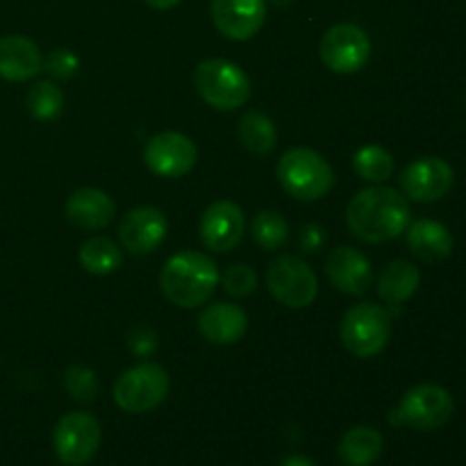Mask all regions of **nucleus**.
I'll return each instance as SVG.
<instances>
[{
    "label": "nucleus",
    "mask_w": 466,
    "mask_h": 466,
    "mask_svg": "<svg viewBox=\"0 0 466 466\" xmlns=\"http://www.w3.org/2000/svg\"><path fill=\"white\" fill-rule=\"evenodd\" d=\"M218 280H221L226 294L232 299H246L258 289V273L246 264H235V267L226 268V273Z\"/></svg>",
    "instance_id": "nucleus-29"
},
{
    "label": "nucleus",
    "mask_w": 466,
    "mask_h": 466,
    "mask_svg": "<svg viewBox=\"0 0 466 466\" xmlns=\"http://www.w3.org/2000/svg\"><path fill=\"white\" fill-rule=\"evenodd\" d=\"M278 180L282 189L296 200L312 203L323 198L335 187V173L323 155L312 148H291L278 162Z\"/></svg>",
    "instance_id": "nucleus-3"
},
{
    "label": "nucleus",
    "mask_w": 466,
    "mask_h": 466,
    "mask_svg": "<svg viewBox=\"0 0 466 466\" xmlns=\"http://www.w3.org/2000/svg\"><path fill=\"white\" fill-rule=\"evenodd\" d=\"M237 135H239L241 146H244L248 153L258 155V157H264V155H268L276 148V126H273V121L267 114L258 112V109H250V112H246L244 116H241Z\"/></svg>",
    "instance_id": "nucleus-23"
},
{
    "label": "nucleus",
    "mask_w": 466,
    "mask_h": 466,
    "mask_svg": "<svg viewBox=\"0 0 466 466\" xmlns=\"http://www.w3.org/2000/svg\"><path fill=\"white\" fill-rule=\"evenodd\" d=\"M44 71L39 46L21 35L0 39V77L9 82H27Z\"/></svg>",
    "instance_id": "nucleus-19"
},
{
    "label": "nucleus",
    "mask_w": 466,
    "mask_h": 466,
    "mask_svg": "<svg viewBox=\"0 0 466 466\" xmlns=\"http://www.w3.org/2000/svg\"><path fill=\"white\" fill-rule=\"evenodd\" d=\"M130 349L139 358H150L155 349H157V337H155V332L148 326H137L130 332Z\"/></svg>",
    "instance_id": "nucleus-31"
},
{
    "label": "nucleus",
    "mask_w": 466,
    "mask_h": 466,
    "mask_svg": "<svg viewBox=\"0 0 466 466\" xmlns=\"http://www.w3.org/2000/svg\"><path fill=\"white\" fill-rule=\"evenodd\" d=\"M408 246L419 259L428 264H440L451 258L455 239L449 228L432 218H419L408 226Z\"/></svg>",
    "instance_id": "nucleus-20"
},
{
    "label": "nucleus",
    "mask_w": 466,
    "mask_h": 466,
    "mask_svg": "<svg viewBox=\"0 0 466 466\" xmlns=\"http://www.w3.org/2000/svg\"><path fill=\"white\" fill-rule=\"evenodd\" d=\"M323 244H326V230L323 228L314 226V223L303 228V232H300V246H303L305 253H319V248Z\"/></svg>",
    "instance_id": "nucleus-32"
},
{
    "label": "nucleus",
    "mask_w": 466,
    "mask_h": 466,
    "mask_svg": "<svg viewBox=\"0 0 466 466\" xmlns=\"http://www.w3.org/2000/svg\"><path fill=\"white\" fill-rule=\"evenodd\" d=\"M346 223L360 241L385 244L403 235L412 223L410 200L391 187H369L353 196L346 209Z\"/></svg>",
    "instance_id": "nucleus-1"
},
{
    "label": "nucleus",
    "mask_w": 466,
    "mask_h": 466,
    "mask_svg": "<svg viewBox=\"0 0 466 466\" xmlns=\"http://www.w3.org/2000/svg\"><path fill=\"white\" fill-rule=\"evenodd\" d=\"M168 387V373L159 364L144 362L118 376L114 382V400L123 412L144 414L164 403Z\"/></svg>",
    "instance_id": "nucleus-7"
},
{
    "label": "nucleus",
    "mask_w": 466,
    "mask_h": 466,
    "mask_svg": "<svg viewBox=\"0 0 466 466\" xmlns=\"http://www.w3.org/2000/svg\"><path fill=\"white\" fill-rule=\"evenodd\" d=\"M212 21L226 39L248 41L267 23V0H212Z\"/></svg>",
    "instance_id": "nucleus-14"
},
{
    "label": "nucleus",
    "mask_w": 466,
    "mask_h": 466,
    "mask_svg": "<svg viewBox=\"0 0 466 466\" xmlns=\"http://www.w3.org/2000/svg\"><path fill=\"white\" fill-rule=\"evenodd\" d=\"M64 385H66V391L80 403H91L98 394V380H96V373L91 369L80 367H68L66 373H64Z\"/></svg>",
    "instance_id": "nucleus-28"
},
{
    "label": "nucleus",
    "mask_w": 466,
    "mask_h": 466,
    "mask_svg": "<svg viewBox=\"0 0 466 466\" xmlns=\"http://www.w3.org/2000/svg\"><path fill=\"white\" fill-rule=\"evenodd\" d=\"M27 112L36 121H53L64 112V94L57 85L44 80L27 91Z\"/></svg>",
    "instance_id": "nucleus-27"
},
{
    "label": "nucleus",
    "mask_w": 466,
    "mask_h": 466,
    "mask_svg": "<svg viewBox=\"0 0 466 466\" xmlns=\"http://www.w3.org/2000/svg\"><path fill=\"white\" fill-rule=\"evenodd\" d=\"M385 440L376 428L355 426L341 437L337 455L346 466H371L380 460Z\"/></svg>",
    "instance_id": "nucleus-22"
},
{
    "label": "nucleus",
    "mask_w": 466,
    "mask_h": 466,
    "mask_svg": "<svg viewBox=\"0 0 466 466\" xmlns=\"http://www.w3.org/2000/svg\"><path fill=\"white\" fill-rule=\"evenodd\" d=\"M103 431L96 417L86 412H68L59 419L53 432V449L59 462L66 466H82L98 453Z\"/></svg>",
    "instance_id": "nucleus-9"
},
{
    "label": "nucleus",
    "mask_w": 466,
    "mask_h": 466,
    "mask_svg": "<svg viewBox=\"0 0 466 466\" xmlns=\"http://www.w3.org/2000/svg\"><path fill=\"white\" fill-rule=\"evenodd\" d=\"M280 466H317V464H314L309 458H305V455H289V458L282 460Z\"/></svg>",
    "instance_id": "nucleus-33"
},
{
    "label": "nucleus",
    "mask_w": 466,
    "mask_h": 466,
    "mask_svg": "<svg viewBox=\"0 0 466 466\" xmlns=\"http://www.w3.org/2000/svg\"><path fill=\"white\" fill-rule=\"evenodd\" d=\"M146 167L159 177H182L198 162V148L194 141L182 132H159L150 137L144 148Z\"/></svg>",
    "instance_id": "nucleus-11"
},
{
    "label": "nucleus",
    "mask_w": 466,
    "mask_h": 466,
    "mask_svg": "<svg viewBox=\"0 0 466 466\" xmlns=\"http://www.w3.org/2000/svg\"><path fill=\"white\" fill-rule=\"evenodd\" d=\"M341 344L355 358H376L391 339V314L380 305H355L344 314L339 326Z\"/></svg>",
    "instance_id": "nucleus-6"
},
{
    "label": "nucleus",
    "mask_w": 466,
    "mask_h": 466,
    "mask_svg": "<svg viewBox=\"0 0 466 466\" xmlns=\"http://www.w3.org/2000/svg\"><path fill=\"white\" fill-rule=\"evenodd\" d=\"M455 412V400L446 387L435 382H423L412 387L400 399L399 408L391 410V426H410L414 431H437L446 426Z\"/></svg>",
    "instance_id": "nucleus-5"
},
{
    "label": "nucleus",
    "mask_w": 466,
    "mask_h": 466,
    "mask_svg": "<svg viewBox=\"0 0 466 466\" xmlns=\"http://www.w3.org/2000/svg\"><path fill=\"white\" fill-rule=\"evenodd\" d=\"M455 171L441 157H419L400 173L405 196L417 203H435L453 189Z\"/></svg>",
    "instance_id": "nucleus-12"
},
{
    "label": "nucleus",
    "mask_w": 466,
    "mask_h": 466,
    "mask_svg": "<svg viewBox=\"0 0 466 466\" xmlns=\"http://www.w3.org/2000/svg\"><path fill=\"white\" fill-rule=\"evenodd\" d=\"M353 168L364 182L382 185L394 176V157L382 146L369 144L353 155Z\"/></svg>",
    "instance_id": "nucleus-25"
},
{
    "label": "nucleus",
    "mask_w": 466,
    "mask_h": 466,
    "mask_svg": "<svg viewBox=\"0 0 466 466\" xmlns=\"http://www.w3.org/2000/svg\"><path fill=\"white\" fill-rule=\"evenodd\" d=\"M273 5H278V7H289L291 3H294V0H271Z\"/></svg>",
    "instance_id": "nucleus-35"
},
{
    "label": "nucleus",
    "mask_w": 466,
    "mask_h": 466,
    "mask_svg": "<svg viewBox=\"0 0 466 466\" xmlns=\"http://www.w3.org/2000/svg\"><path fill=\"white\" fill-rule=\"evenodd\" d=\"M80 264L86 273L109 276L123 264V250L107 237H91L80 246Z\"/></svg>",
    "instance_id": "nucleus-24"
},
{
    "label": "nucleus",
    "mask_w": 466,
    "mask_h": 466,
    "mask_svg": "<svg viewBox=\"0 0 466 466\" xmlns=\"http://www.w3.org/2000/svg\"><path fill=\"white\" fill-rule=\"evenodd\" d=\"M168 221L157 208H135L123 217L118 226V239L132 255H148L164 244Z\"/></svg>",
    "instance_id": "nucleus-15"
},
{
    "label": "nucleus",
    "mask_w": 466,
    "mask_h": 466,
    "mask_svg": "<svg viewBox=\"0 0 466 466\" xmlns=\"http://www.w3.org/2000/svg\"><path fill=\"white\" fill-rule=\"evenodd\" d=\"M419 285H421L419 268L412 262L396 259L382 268L380 278H378V294L390 308H400L417 294Z\"/></svg>",
    "instance_id": "nucleus-21"
},
{
    "label": "nucleus",
    "mask_w": 466,
    "mask_h": 466,
    "mask_svg": "<svg viewBox=\"0 0 466 466\" xmlns=\"http://www.w3.org/2000/svg\"><path fill=\"white\" fill-rule=\"evenodd\" d=\"M326 273L332 287L339 289L341 294L364 296L373 285L371 262L350 246H339V248L330 250L326 259Z\"/></svg>",
    "instance_id": "nucleus-16"
},
{
    "label": "nucleus",
    "mask_w": 466,
    "mask_h": 466,
    "mask_svg": "<svg viewBox=\"0 0 466 466\" xmlns=\"http://www.w3.org/2000/svg\"><path fill=\"white\" fill-rule=\"evenodd\" d=\"M64 214H66L68 223L82 228V230H103L116 217V203L105 191L85 187L68 196Z\"/></svg>",
    "instance_id": "nucleus-18"
},
{
    "label": "nucleus",
    "mask_w": 466,
    "mask_h": 466,
    "mask_svg": "<svg viewBox=\"0 0 466 466\" xmlns=\"http://www.w3.org/2000/svg\"><path fill=\"white\" fill-rule=\"evenodd\" d=\"M250 230H253L255 244L262 250H268V253L280 250L287 244V239H289V223H287V218L282 214L271 212V209L255 214Z\"/></svg>",
    "instance_id": "nucleus-26"
},
{
    "label": "nucleus",
    "mask_w": 466,
    "mask_h": 466,
    "mask_svg": "<svg viewBox=\"0 0 466 466\" xmlns=\"http://www.w3.org/2000/svg\"><path fill=\"white\" fill-rule=\"evenodd\" d=\"M200 241L214 253H230L239 246L246 232V217L232 200H214L198 221Z\"/></svg>",
    "instance_id": "nucleus-13"
},
{
    "label": "nucleus",
    "mask_w": 466,
    "mask_h": 466,
    "mask_svg": "<svg viewBox=\"0 0 466 466\" xmlns=\"http://www.w3.org/2000/svg\"><path fill=\"white\" fill-rule=\"evenodd\" d=\"M194 86L200 98L218 112H232L248 103L250 77L241 66L228 59H205L196 66Z\"/></svg>",
    "instance_id": "nucleus-4"
},
{
    "label": "nucleus",
    "mask_w": 466,
    "mask_h": 466,
    "mask_svg": "<svg viewBox=\"0 0 466 466\" xmlns=\"http://www.w3.org/2000/svg\"><path fill=\"white\" fill-rule=\"evenodd\" d=\"M218 278H221L218 267L209 255L198 250H182L167 259L159 273V285L173 305L194 309L212 299Z\"/></svg>",
    "instance_id": "nucleus-2"
},
{
    "label": "nucleus",
    "mask_w": 466,
    "mask_h": 466,
    "mask_svg": "<svg viewBox=\"0 0 466 466\" xmlns=\"http://www.w3.org/2000/svg\"><path fill=\"white\" fill-rule=\"evenodd\" d=\"M180 3L182 0H146V5H150L153 9H171Z\"/></svg>",
    "instance_id": "nucleus-34"
},
{
    "label": "nucleus",
    "mask_w": 466,
    "mask_h": 466,
    "mask_svg": "<svg viewBox=\"0 0 466 466\" xmlns=\"http://www.w3.org/2000/svg\"><path fill=\"white\" fill-rule=\"evenodd\" d=\"M248 330V314L232 303H214L200 312L198 332L214 346H232Z\"/></svg>",
    "instance_id": "nucleus-17"
},
{
    "label": "nucleus",
    "mask_w": 466,
    "mask_h": 466,
    "mask_svg": "<svg viewBox=\"0 0 466 466\" xmlns=\"http://www.w3.org/2000/svg\"><path fill=\"white\" fill-rule=\"evenodd\" d=\"M77 68H80V59L68 48L53 50L48 59H46V71L53 77H57V80H68V77L76 76Z\"/></svg>",
    "instance_id": "nucleus-30"
},
{
    "label": "nucleus",
    "mask_w": 466,
    "mask_h": 466,
    "mask_svg": "<svg viewBox=\"0 0 466 466\" xmlns=\"http://www.w3.org/2000/svg\"><path fill=\"white\" fill-rule=\"evenodd\" d=\"M319 55L332 73L350 76L367 66L369 57H371V39L360 25L339 23L323 35Z\"/></svg>",
    "instance_id": "nucleus-10"
},
{
    "label": "nucleus",
    "mask_w": 466,
    "mask_h": 466,
    "mask_svg": "<svg viewBox=\"0 0 466 466\" xmlns=\"http://www.w3.org/2000/svg\"><path fill=\"white\" fill-rule=\"evenodd\" d=\"M268 291L278 303L291 309H303L314 303L319 280L314 268L299 255H280L267 268Z\"/></svg>",
    "instance_id": "nucleus-8"
}]
</instances>
